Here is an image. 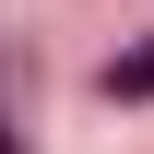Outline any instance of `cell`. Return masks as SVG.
Wrapping results in <instances>:
<instances>
[{
  "mask_svg": "<svg viewBox=\"0 0 154 154\" xmlns=\"http://www.w3.org/2000/svg\"><path fill=\"white\" fill-rule=\"evenodd\" d=\"M142 95H154V36H142V48H119V59H107V107H142Z\"/></svg>",
  "mask_w": 154,
  "mask_h": 154,
  "instance_id": "6da1fadb",
  "label": "cell"
}]
</instances>
